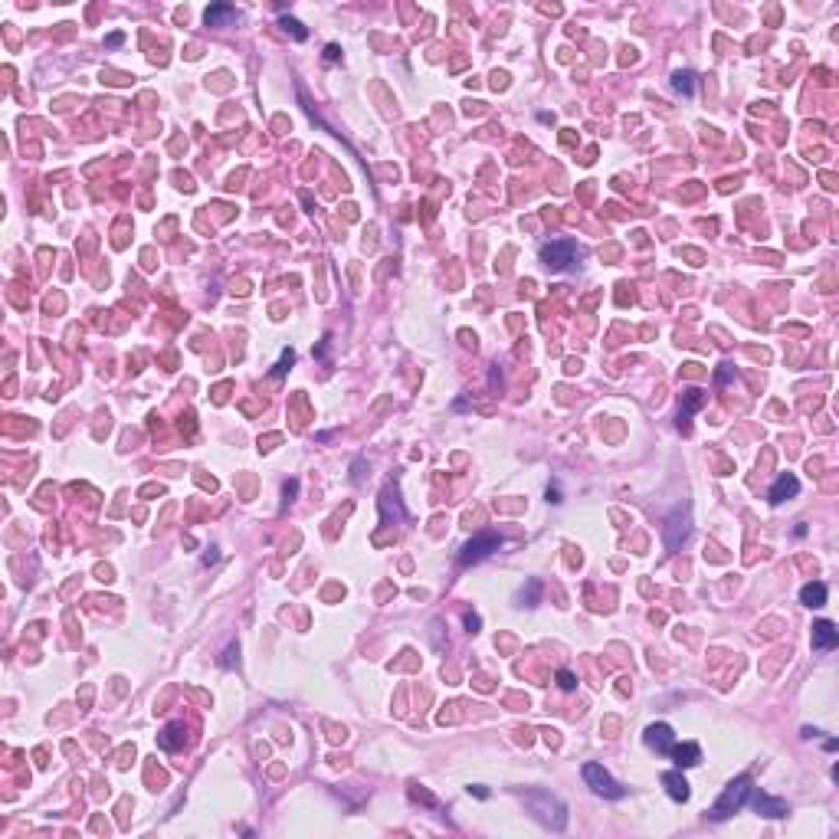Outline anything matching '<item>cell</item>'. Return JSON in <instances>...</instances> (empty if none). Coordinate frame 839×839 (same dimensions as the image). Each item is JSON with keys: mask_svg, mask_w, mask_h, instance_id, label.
Listing matches in <instances>:
<instances>
[{"mask_svg": "<svg viewBox=\"0 0 839 839\" xmlns=\"http://www.w3.org/2000/svg\"><path fill=\"white\" fill-rule=\"evenodd\" d=\"M751 790H754V787H751V777H747V774L734 777V781L725 787V793L718 797V803L712 807V813H708V816H712V820H728L731 813H738L744 803L751 800Z\"/></svg>", "mask_w": 839, "mask_h": 839, "instance_id": "cell-1", "label": "cell"}, {"mask_svg": "<svg viewBox=\"0 0 839 839\" xmlns=\"http://www.w3.org/2000/svg\"><path fill=\"white\" fill-rule=\"evenodd\" d=\"M524 803L534 810V816L544 823V826H551V830H564V823H567V810H564V803H557L548 790H531L528 797H524Z\"/></svg>", "mask_w": 839, "mask_h": 839, "instance_id": "cell-2", "label": "cell"}, {"mask_svg": "<svg viewBox=\"0 0 839 839\" xmlns=\"http://www.w3.org/2000/svg\"><path fill=\"white\" fill-rule=\"evenodd\" d=\"M502 548V534L498 531H482L476 534V538H469L466 544H462V551H459V564L462 567H472V564L486 561L492 551H498Z\"/></svg>", "mask_w": 839, "mask_h": 839, "instance_id": "cell-3", "label": "cell"}, {"mask_svg": "<svg viewBox=\"0 0 839 839\" xmlns=\"http://www.w3.org/2000/svg\"><path fill=\"white\" fill-rule=\"evenodd\" d=\"M574 259H577V243H574V239H551V243L541 246V263L551 269V272L567 269Z\"/></svg>", "mask_w": 839, "mask_h": 839, "instance_id": "cell-4", "label": "cell"}, {"mask_svg": "<svg viewBox=\"0 0 839 839\" xmlns=\"http://www.w3.org/2000/svg\"><path fill=\"white\" fill-rule=\"evenodd\" d=\"M583 781L591 783V787H593L597 793H600V797H610V800H620L623 793H626V790L620 787V783L613 781L610 774L603 771L600 764H583Z\"/></svg>", "mask_w": 839, "mask_h": 839, "instance_id": "cell-5", "label": "cell"}, {"mask_svg": "<svg viewBox=\"0 0 839 839\" xmlns=\"http://www.w3.org/2000/svg\"><path fill=\"white\" fill-rule=\"evenodd\" d=\"M643 738H646V747H652L656 754H669L676 747V731L669 725H662V721H659V725H649Z\"/></svg>", "mask_w": 839, "mask_h": 839, "instance_id": "cell-6", "label": "cell"}, {"mask_svg": "<svg viewBox=\"0 0 839 839\" xmlns=\"http://www.w3.org/2000/svg\"><path fill=\"white\" fill-rule=\"evenodd\" d=\"M813 646L816 649H836L839 646V629H836V623H830V620H816L813 623Z\"/></svg>", "mask_w": 839, "mask_h": 839, "instance_id": "cell-7", "label": "cell"}, {"mask_svg": "<svg viewBox=\"0 0 839 839\" xmlns=\"http://www.w3.org/2000/svg\"><path fill=\"white\" fill-rule=\"evenodd\" d=\"M686 534H688V515L676 512V515L669 518V524H666V548H669V551H676L679 544L686 541Z\"/></svg>", "mask_w": 839, "mask_h": 839, "instance_id": "cell-8", "label": "cell"}, {"mask_svg": "<svg viewBox=\"0 0 839 839\" xmlns=\"http://www.w3.org/2000/svg\"><path fill=\"white\" fill-rule=\"evenodd\" d=\"M751 803H754V810L764 813V816H774V820H777V816H787V803L777 800V797H767V793H761V790L751 797Z\"/></svg>", "mask_w": 839, "mask_h": 839, "instance_id": "cell-9", "label": "cell"}, {"mask_svg": "<svg viewBox=\"0 0 839 839\" xmlns=\"http://www.w3.org/2000/svg\"><path fill=\"white\" fill-rule=\"evenodd\" d=\"M158 747H161V751H181L184 747V721L164 725V731L158 734Z\"/></svg>", "mask_w": 839, "mask_h": 839, "instance_id": "cell-10", "label": "cell"}, {"mask_svg": "<svg viewBox=\"0 0 839 839\" xmlns=\"http://www.w3.org/2000/svg\"><path fill=\"white\" fill-rule=\"evenodd\" d=\"M797 492H800V482H797V476H790V472H783V476H781V479H777V482H774V486H771V502H774V505H781L783 498H793V496H797Z\"/></svg>", "mask_w": 839, "mask_h": 839, "instance_id": "cell-11", "label": "cell"}, {"mask_svg": "<svg viewBox=\"0 0 839 839\" xmlns=\"http://www.w3.org/2000/svg\"><path fill=\"white\" fill-rule=\"evenodd\" d=\"M702 407H705V393H702V391H695V387H692V391H686V393H682V410H679V427H688V417H692V413H695V410H702Z\"/></svg>", "mask_w": 839, "mask_h": 839, "instance_id": "cell-12", "label": "cell"}, {"mask_svg": "<svg viewBox=\"0 0 839 839\" xmlns=\"http://www.w3.org/2000/svg\"><path fill=\"white\" fill-rule=\"evenodd\" d=\"M669 754H672V761H676L679 771H682V767H695V764L702 761V747H698V744H676Z\"/></svg>", "mask_w": 839, "mask_h": 839, "instance_id": "cell-13", "label": "cell"}, {"mask_svg": "<svg viewBox=\"0 0 839 839\" xmlns=\"http://www.w3.org/2000/svg\"><path fill=\"white\" fill-rule=\"evenodd\" d=\"M662 783H666L669 797H672L676 803H686V800H688V793H692V790H688V783H686V777H682L679 771L662 774Z\"/></svg>", "mask_w": 839, "mask_h": 839, "instance_id": "cell-14", "label": "cell"}, {"mask_svg": "<svg viewBox=\"0 0 839 839\" xmlns=\"http://www.w3.org/2000/svg\"><path fill=\"white\" fill-rule=\"evenodd\" d=\"M800 603L803 607H823V603H826V583H820V581L807 583L800 591Z\"/></svg>", "mask_w": 839, "mask_h": 839, "instance_id": "cell-15", "label": "cell"}, {"mask_svg": "<svg viewBox=\"0 0 839 839\" xmlns=\"http://www.w3.org/2000/svg\"><path fill=\"white\" fill-rule=\"evenodd\" d=\"M229 17H236V7H233V4H213V7H207V13H203V20H207L210 27H220V23Z\"/></svg>", "mask_w": 839, "mask_h": 839, "instance_id": "cell-16", "label": "cell"}, {"mask_svg": "<svg viewBox=\"0 0 839 839\" xmlns=\"http://www.w3.org/2000/svg\"><path fill=\"white\" fill-rule=\"evenodd\" d=\"M672 86H676V92H682V96H695V72L679 69L676 76H672Z\"/></svg>", "mask_w": 839, "mask_h": 839, "instance_id": "cell-17", "label": "cell"}, {"mask_svg": "<svg viewBox=\"0 0 839 839\" xmlns=\"http://www.w3.org/2000/svg\"><path fill=\"white\" fill-rule=\"evenodd\" d=\"M279 23H282V27H286V30H289V33H292V37H296V39H305V37H308V30L302 27L298 20H292V17H282V20H279Z\"/></svg>", "mask_w": 839, "mask_h": 839, "instance_id": "cell-18", "label": "cell"}, {"mask_svg": "<svg viewBox=\"0 0 839 839\" xmlns=\"http://www.w3.org/2000/svg\"><path fill=\"white\" fill-rule=\"evenodd\" d=\"M292 361H296V351H282V358H279V364L272 367V377H282V374L292 367Z\"/></svg>", "mask_w": 839, "mask_h": 839, "instance_id": "cell-19", "label": "cell"}, {"mask_svg": "<svg viewBox=\"0 0 839 839\" xmlns=\"http://www.w3.org/2000/svg\"><path fill=\"white\" fill-rule=\"evenodd\" d=\"M557 686H561L564 692H574V688H577V676H574L571 669H561V672H557Z\"/></svg>", "mask_w": 839, "mask_h": 839, "instance_id": "cell-20", "label": "cell"}, {"mask_svg": "<svg viewBox=\"0 0 839 839\" xmlns=\"http://www.w3.org/2000/svg\"><path fill=\"white\" fill-rule=\"evenodd\" d=\"M731 374H734V367H731V364H721V371L715 374V384H725L728 377H731Z\"/></svg>", "mask_w": 839, "mask_h": 839, "instance_id": "cell-21", "label": "cell"}, {"mask_svg": "<svg viewBox=\"0 0 839 839\" xmlns=\"http://www.w3.org/2000/svg\"><path fill=\"white\" fill-rule=\"evenodd\" d=\"M410 797H413V800H423V803H429V807L436 803V800H433V797H429L427 790H417V787H410Z\"/></svg>", "mask_w": 839, "mask_h": 839, "instance_id": "cell-22", "label": "cell"}, {"mask_svg": "<svg viewBox=\"0 0 839 839\" xmlns=\"http://www.w3.org/2000/svg\"><path fill=\"white\" fill-rule=\"evenodd\" d=\"M338 56H341V49L334 46V43H328V46H324V59H328V63H334Z\"/></svg>", "mask_w": 839, "mask_h": 839, "instance_id": "cell-23", "label": "cell"}, {"mask_svg": "<svg viewBox=\"0 0 839 839\" xmlns=\"http://www.w3.org/2000/svg\"><path fill=\"white\" fill-rule=\"evenodd\" d=\"M466 626H469V633H476V629H479V617H476V613H466Z\"/></svg>", "mask_w": 839, "mask_h": 839, "instance_id": "cell-24", "label": "cell"}]
</instances>
